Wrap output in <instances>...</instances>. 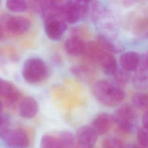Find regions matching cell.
<instances>
[{
	"label": "cell",
	"mask_w": 148,
	"mask_h": 148,
	"mask_svg": "<svg viewBox=\"0 0 148 148\" xmlns=\"http://www.w3.org/2000/svg\"><path fill=\"white\" fill-rule=\"evenodd\" d=\"M97 137L91 126H82L77 129L75 135V146L76 148H92Z\"/></svg>",
	"instance_id": "obj_8"
},
{
	"label": "cell",
	"mask_w": 148,
	"mask_h": 148,
	"mask_svg": "<svg viewBox=\"0 0 148 148\" xmlns=\"http://www.w3.org/2000/svg\"><path fill=\"white\" fill-rule=\"evenodd\" d=\"M5 35L6 34H5V32L3 31L2 27L0 25V41L3 39V38L5 37Z\"/></svg>",
	"instance_id": "obj_30"
},
{
	"label": "cell",
	"mask_w": 148,
	"mask_h": 148,
	"mask_svg": "<svg viewBox=\"0 0 148 148\" xmlns=\"http://www.w3.org/2000/svg\"><path fill=\"white\" fill-rule=\"evenodd\" d=\"M47 68L45 62L38 58L26 60L22 69V76L28 83L34 84L43 80L47 75Z\"/></svg>",
	"instance_id": "obj_3"
},
{
	"label": "cell",
	"mask_w": 148,
	"mask_h": 148,
	"mask_svg": "<svg viewBox=\"0 0 148 148\" xmlns=\"http://www.w3.org/2000/svg\"><path fill=\"white\" fill-rule=\"evenodd\" d=\"M113 76L114 77V83L121 87L125 86L130 79V72L123 69V68H118Z\"/></svg>",
	"instance_id": "obj_23"
},
{
	"label": "cell",
	"mask_w": 148,
	"mask_h": 148,
	"mask_svg": "<svg viewBox=\"0 0 148 148\" xmlns=\"http://www.w3.org/2000/svg\"><path fill=\"white\" fill-rule=\"evenodd\" d=\"M96 42L106 51L110 53H119L123 49L122 46L104 35H99L96 38Z\"/></svg>",
	"instance_id": "obj_17"
},
{
	"label": "cell",
	"mask_w": 148,
	"mask_h": 148,
	"mask_svg": "<svg viewBox=\"0 0 148 148\" xmlns=\"http://www.w3.org/2000/svg\"><path fill=\"white\" fill-rule=\"evenodd\" d=\"M132 106L139 110L146 109L148 104L147 94L143 92H137L135 93L131 99Z\"/></svg>",
	"instance_id": "obj_20"
},
{
	"label": "cell",
	"mask_w": 148,
	"mask_h": 148,
	"mask_svg": "<svg viewBox=\"0 0 148 148\" xmlns=\"http://www.w3.org/2000/svg\"><path fill=\"white\" fill-rule=\"evenodd\" d=\"M6 7L13 13H23L28 8L27 0H6Z\"/></svg>",
	"instance_id": "obj_19"
},
{
	"label": "cell",
	"mask_w": 148,
	"mask_h": 148,
	"mask_svg": "<svg viewBox=\"0 0 148 148\" xmlns=\"http://www.w3.org/2000/svg\"><path fill=\"white\" fill-rule=\"evenodd\" d=\"M142 124L143 128L148 129V113L147 111L145 112L142 115Z\"/></svg>",
	"instance_id": "obj_26"
},
{
	"label": "cell",
	"mask_w": 148,
	"mask_h": 148,
	"mask_svg": "<svg viewBox=\"0 0 148 148\" xmlns=\"http://www.w3.org/2000/svg\"><path fill=\"white\" fill-rule=\"evenodd\" d=\"M105 51L97 42L90 41L85 44L83 55L86 56L88 60L98 62L100 58Z\"/></svg>",
	"instance_id": "obj_16"
},
{
	"label": "cell",
	"mask_w": 148,
	"mask_h": 148,
	"mask_svg": "<svg viewBox=\"0 0 148 148\" xmlns=\"http://www.w3.org/2000/svg\"><path fill=\"white\" fill-rule=\"evenodd\" d=\"M40 148H62L58 138L50 135H45L40 139Z\"/></svg>",
	"instance_id": "obj_22"
},
{
	"label": "cell",
	"mask_w": 148,
	"mask_h": 148,
	"mask_svg": "<svg viewBox=\"0 0 148 148\" xmlns=\"http://www.w3.org/2000/svg\"><path fill=\"white\" fill-rule=\"evenodd\" d=\"M114 123L124 132H131L135 130L138 123V116L134 108L128 103L119 107L113 115Z\"/></svg>",
	"instance_id": "obj_4"
},
{
	"label": "cell",
	"mask_w": 148,
	"mask_h": 148,
	"mask_svg": "<svg viewBox=\"0 0 148 148\" xmlns=\"http://www.w3.org/2000/svg\"><path fill=\"white\" fill-rule=\"evenodd\" d=\"M62 148H74L75 146V135L71 131H65L60 134L58 137Z\"/></svg>",
	"instance_id": "obj_21"
},
{
	"label": "cell",
	"mask_w": 148,
	"mask_h": 148,
	"mask_svg": "<svg viewBox=\"0 0 148 148\" xmlns=\"http://www.w3.org/2000/svg\"><path fill=\"white\" fill-rule=\"evenodd\" d=\"M148 71L136 70V73L132 78L133 86L138 90H146L148 86Z\"/></svg>",
	"instance_id": "obj_18"
},
{
	"label": "cell",
	"mask_w": 148,
	"mask_h": 148,
	"mask_svg": "<svg viewBox=\"0 0 148 148\" xmlns=\"http://www.w3.org/2000/svg\"><path fill=\"white\" fill-rule=\"evenodd\" d=\"M0 97L14 103L19 99L20 92L13 83L0 77Z\"/></svg>",
	"instance_id": "obj_11"
},
{
	"label": "cell",
	"mask_w": 148,
	"mask_h": 148,
	"mask_svg": "<svg viewBox=\"0 0 148 148\" xmlns=\"http://www.w3.org/2000/svg\"><path fill=\"white\" fill-rule=\"evenodd\" d=\"M114 123L113 115L108 113H101L93 120L91 127L97 135L106 134Z\"/></svg>",
	"instance_id": "obj_10"
},
{
	"label": "cell",
	"mask_w": 148,
	"mask_h": 148,
	"mask_svg": "<svg viewBox=\"0 0 148 148\" xmlns=\"http://www.w3.org/2000/svg\"><path fill=\"white\" fill-rule=\"evenodd\" d=\"M32 4L34 9L40 13L44 18L54 15L60 16V5H58L57 0H33Z\"/></svg>",
	"instance_id": "obj_9"
},
{
	"label": "cell",
	"mask_w": 148,
	"mask_h": 148,
	"mask_svg": "<svg viewBox=\"0 0 148 148\" xmlns=\"http://www.w3.org/2000/svg\"><path fill=\"white\" fill-rule=\"evenodd\" d=\"M0 25L5 34L18 36L29 30L31 27V22L25 17L3 15L0 17Z\"/></svg>",
	"instance_id": "obj_5"
},
{
	"label": "cell",
	"mask_w": 148,
	"mask_h": 148,
	"mask_svg": "<svg viewBox=\"0 0 148 148\" xmlns=\"http://www.w3.org/2000/svg\"><path fill=\"white\" fill-rule=\"evenodd\" d=\"M0 138L8 148H28L30 144L28 135L24 130L12 129L8 124L0 128Z\"/></svg>",
	"instance_id": "obj_2"
},
{
	"label": "cell",
	"mask_w": 148,
	"mask_h": 148,
	"mask_svg": "<svg viewBox=\"0 0 148 148\" xmlns=\"http://www.w3.org/2000/svg\"><path fill=\"white\" fill-rule=\"evenodd\" d=\"M98 63L103 73L108 76H113L118 69L117 60L114 56L105 51L100 58Z\"/></svg>",
	"instance_id": "obj_15"
},
{
	"label": "cell",
	"mask_w": 148,
	"mask_h": 148,
	"mask_svg": "<svg viewBox=\"0 0 148 148\" xmlns=\"http://www.w3.org/2000/svg\"><path fill=\"white\" fill-rule=\"evenodd\" d=\"M38 111V105L36 100L31 97H27L20 102L18 113L21 117L29 119L34 117Z\"/></svg>",
	"instance_id": "obj_12"
},
{
	"label": "cell",
	"mask_w": 148,
	"mask_h": 148,
	"mask_svg": "<svg viewBox=\"0 0 148 148\" xmlns=\"http://www.w3.org/2000/svg\"><path fill=\"white\" fill-rule=\"evenodd\" d=\"M8 120L6 116H4L1 112H0V128L3 126L8 124Z\"/></svg>",
	"instance_id": "obj_28"
},
{
	"label": "cell",
	"mask_w": 148,
	"mask_h": 148,
	"mask_svg": "<svg viewBox=\"0 0 148 148\" xmlns=\"http://www.w3.org/2000/svg\"><path fill=\"white\" fill-rule=\"evenodd\" d=\"M124 145L118 138L113 136L108 137L103 140V148H124Z\"/></svg>",
	"instance_id": "obj_25"
},
{
	"label": "cell",
	"mask_w": 148,
	"mask_h": 148,
	"mask_svg": "<svg viewBox=\"0 0 148 148\" xmlns=\"http://www.w3.org/2000/svg\"><path fill=\"white\" fill-rule=\"evenodd\" d=\"M44 29L47 37L51 40H60L67 29L66 23L60 15L44 18Z\"/></svg>",
	"instance_id": "obj_7"
},
{
	"label": "cell",
	"mask_w": 148,
	"mask_h": 148,
	"mask_svg": "<svg viewBox=\"0 0 148 148\" xmlns=\"http://www.w3.org/2000/svg\"><path fill=\"white\" fill-rule=\"evenodd\" d=\"M78 2L82 3H86V4H88L90 2L91 0H75Z\"/></svg>",
	"instance_id": "obj_31"
},
{
	"label": "cell",
	"mask_w": 148,
	"mask_h": 148,
	"mask_svg": "<svg viewBox=\"0 0 148 148\" xmlns=\"http://www.w3.org/2000/svg\"><path fill=\"white\" fill-rule=\"evenodd\" d=\"M124 148H142L139 146L137 143H130L127 145H124Z\"/></svg>",
	"instance_id": "obj_29"
},
{
	"label": "cell",
	"mask_w": 148,
	"mask_h": 148,
	"mask_svg": "<svg viewBox=\"0 0 148 148\" xmlns=\"http://www.w3.org/2000/svg\"><path fill=\"white\" fill-rule=\"evenodd\" d=\"M1 1H2V0H0V5H1Z\"/></svg>",
	"instance_id": "obj_33"
},
{
	"label": "cell",
	"mask_w": 148,
	"mask_h": 148,
	"mask_svg": "<svg viewBox=\"0 0 148 148\" xmlns=\"http://www.w3.org/2000/svg\"><path fill=\"white\" fill-rule=\"evenodd\" d=\"M140 55L135 51H127L120 57V64L121 68L131 72L136 71L139 62Z\"/></svg>",
	"instance_id": "obj_14"
},
{
	"label": "cell",
	"mask_w": 148,
	"mask_h": 148,
	"mask_svg": "<svg viewBox=\"0 0 148 148\" xmlns=\"http://www.w3.org/2000/svg\"><path fill=\"white\" fill-rule=\"evenodd\" d=\"M92 92L100 103L108 107H114L119 105L125 97V92L121 87L106 79L95 82L92 88Z\"/></svg>",
	"instance_id": "obj_1"
},
{
	"label": "cell",
	"mask_w": 148,
	"mask_h": 148,
	"mask_svg": "<svg viewBox=\"0 0 148 148\" xmlns=\"http://www.w3.org/2000/svg\"><path fill=\"white\" fill-rule=\"evenodd\" d=\"M86 43L78 36H73L65 42L64 48L66 52L72 56H79L83 54Z\"/></svg>",
	"instance_id": "obj_13"
},
{
	"label": "cell",
	"mask_w": 148,
	"mask_h": 148,
	"mask_svg": "<svg viewBox=\"0 0 148 148\" xmlns=\"http://www.w3.org/2000/svg\"><path fill=\"white\" fill-rule=\"evenodd\" d=\"M2 109H3V103L2 101L0 99V112H2Z\"/></svg>",
	"instance_id": "obj_32"
},
{
	"label": "cell",
	"mask_w": 148,
	"mask_h": 148,
	"mask_svg": "<svg viewBox=\"0 0 148 148\" xmlns=\"http://www.w3.org/2000/svg\"><path fill=\"white\" fill-rule=\"evenodd\" d=\"M137 144L142 148H148V133L147 129L140 128L136 133Z\"/></svg>",
	"instance_id": "obj_24"
},
{
	"label": "cell",
	"mask_w": 148,
	"mask_h": 148,
	"mask_svg": "<svg viewBox=\"0 0 148 148\" xmlns=\"http://www.w3.org/2000/svg\"><path fill=\"white\" fill-rule=\"evenodd\" d=\"M88 4L82 3L75 0H68L60 5V16L66 23H76L87 13Z\"/></svg>",
	"instance_id": "obj_6"
},
{
	"label": "cell",
	"mask_w": 148,
	"mask_h": 148,
	"mask_svg": "<svg viewBox=\"0 0 148 148\" xmlns=\"http://www.w3.org/2000/svg\"><path fill=\"white\" fill-rule=\"evenodd\" d=\"M140 1L142 0H122V3L124 6L129 8L133 6L134 5L136 4Z\"/></svg>",
	"instance_id": "obj_27"
}]
</instances>
